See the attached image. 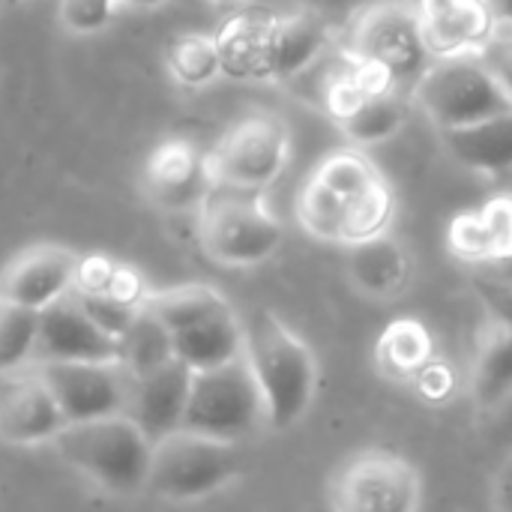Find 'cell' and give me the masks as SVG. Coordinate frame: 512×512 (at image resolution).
<instances>
[{"instance_id":"obj_1","label":"cell","mask_w":512,"mask_h":512,"mask_svg":"<svg viewBox=\"0 0 512 512\" xmlns=\"http://www.w3.org/2000/svg\"><path fill=\"white\" fill-rule=\"evenodd\" d=\"M393 216L396 195L363 147H345L324 156L297 195L303 231L342 249L390 231Z\"/></svg>"},{"instance_id":"obj_2","label":"cell","mask_w":512,"mask_h":512,"mask_svg":"<svg viewBox=\"0 0 512 512\" xmlns=\"http://www.w3.org/2000/svg\"><path fill=\"white\" fill-rule=\"evenodd\" d=\"M330 39V18L306 6L288 15L234 9L216 30L222 75L255 84L297 81L327 51Z\"/></svg>"},{"instance_id":"obj_3","label":"cell","mask_w":512,"mask_h":512,"mask_svg":"<svg viewBox=\"0 0 512 512\" xmlns=\"http://www.w3.org/2000/svg\"><path fill=\"white\" fill-rule=\"evenodd\" d=\"M246 357L267 399L270 429L288 432L300 426L321 387L312 345L273 309H258L246 321Z\"/></svg>"},{"instance_id":"obj_4","label":"cell","mask_w":512,"mask_h":512,"mask_svg":"<svg viewBox=\"0 0 512 512\" xmlns=\"http://www.w3.org/2000/svg\"><path fill=\"white\" fill-rule=\"evenodd\" d=\"M51 444L72 471L111 495H138L147 486L153 441L129 414L66 423Z\"/></svg>"},{"instance_id":"obj_5","label":"cell","mask_w":512,"mask_h":512,"mask_svg":"<svg viewBox=\"0 0 512 512\" xmlns=\"http://www.w3.org/2000/svg\"><path fill=\"white\" fill-rule=\"evenodd\" d=\"M240 477H243L240 444L177 429L153 441L144 492L159 501L189 504L234 486Z\"/></svg>"},{"instance_id":"obj_6","label":"cell","mask_w":512,"mask_h":512,"mask_svg":"<svg viewBox=\"0 0 512 512\" xmlns=\"http://www.w3.org/2000/svg\"><path fill=\"white\" fill-rule=\"evenodd\" d=\"M180 429L243 444L261 429H270L267 399L249 366V357L192 372L189 402Z\"/></svg>"},{"instance_id":"obj_7","label":"cell","mask_w":512,"mask_h":512,"mask_svg":"<svg viewBox=\"0 0 512 512\" xmlns=\"http://www.w3.org/2000/svg\"><path fill=\"white\" fill-rule=\"evenodd\" d=\"M198 237L216 264L258 267L279 252L285 225L258 192L216 186L198 210Z\"/></svg>"},{"instance_id":"obj_8","label":"cell","mask_w":512,"mask_h":512,"mask_svg":"<svg viewBox=\"0 0 512 512\" xmlns=\"http://www.w3.org/2000/svg\"><path fill=\"white\" fill-rule=\"evenodd\" d=\"M411 99L438 132L512 111V99L480 54L432 60L414 78Z\"/></svg>"},{"instance_id":"obj_9","label":"cell","mask_w":512,"mask_h":512,"mask_svg":"<svg viewBox=\"0 0 512 512\" xmlns=\"http://www.w3.org/2000/svg\"><path fill=\"white\" fill-rule=\"evenodd\" d=\"M420 468L393 450H360L327 480V507L339 512H414L423 507Z\"/></svg>"},{"instance_id":"obj_10","label":"cell","mask_w":512,"mask_h":512,"mask_svg":"<svg viewBox=\"0 0 512 512\" xmlns=\"http://www.w3.org/2000/svg\"><path fill=\"white\" fill-rule=\"evenodd\" d=\"M291 126L273 111H255L225 129L207 153L213 186L261 192L273 186L291 162Z\"/></svg>"},{"instance_id":"obj_11","label":"cell","mask_w":512,"mask_h":512,"mask_svg":"<svg viewBox=\"0 0 512 512\" xmlns=\"http://www.w3.org/2000/svg\"><path fill=\"white\" fill-rule=\"evenodd\" d=\"M351 57L378 66L393 81H414L432 63L417 6L405 0L366 3L351 30Z\"/></svg>"},{"instance_id":"obj_12","label":"cell","mask_w":512,"mask_h":512,"mask_svg":"<svg viewBox=\"0 0 512 512\" xmlns=\"http://www.w3.org/2000/svg\"><path fill=\"white\" fill-rule=\"evenodd\" d=\"M39 378L57 399L66 423L126 414L129 372L123 363L51 360L39 363Z\"/></svg>"},{"instance_id":"obj_13","label":"cell","mask_w":512,"mask_h":512,"mask_svg":"<svg viewBox=\"0 0 512 512\" xmlns=\"http://www.w3.org/2000/svg\"><path fill=\"white\" fill-rule=\"evenodd\" d=\"M141 183L147 198L165 213L201 210L207 195L216 189L207 153H201L189 138L159 141L144 162Z\"/></svg>"},{"instance_id":"obj_14","label":"cell","mask_w":512,"mask_h":512,"mask_svg":"<svg viewBox=\"0 0 512 512\" xmlns=\"http://www.w3.org/2000/svg\"><path fill=\"white\" fill-rule=\"evenodd\" d=\"M33 357L39 363H51V360L120 363V339L96 327L69 291L39 312V336H36Z\"/></svg>"},{"instance_id":"obj_15","label":"cell","mask_w":512,"mask_h":512,"mask_svg":"<svg viewBox=\"0 0 512 512\" xmlns=\"http://www.w3.org/2000/svg\"><path fill=\"white\" fill-rule=\"evenodd\" d=\"M432 60L483 54L498 33L489 0H414Z\"/></svg>"},{"instance_id":"obj_16","label":"cell","mask_w":512,"mask_h":512,"mask_svg":"<svg viewBox=\"0 0 512 512\" xmlns=\"http://www.w3.org/2000/svg\"><path fill=\"white\" fill-rule=\"evenodd\" d=\"M78 252L57 243H36L18 252L0 273V300L45 309L75 285Z\"/></svg>"},{"instance_id":"obj_17","label":"cell","mask_w":512,"mask_h":512,"mask_svg":"<svg viewBox=\"0 0 512 512\" xmlns=\"http://www.w3.org/2000/svg\"><path fill=\"white\" fill-rule=\"evenodd\" d=\"M447 252L471 267L486 270L512 255V195L507 189L495 192L483 204L462 210L447 225Z\"/></svg>"},{"instance_id":"obj_18","label":"cell","mask_w":512,"mask_h":512,"mask_svg":"<svg viewBox=\"0 0 512 512\" xmlns=\"http://www.w3.org/2000/svg\"><path fill=\"white\" fill-rule=\"evenodd\" d=\"M345 279L372 303L399 300L414 282V255L390 231L345 246Z\"/></svg>"},{"instance_id":"obj_19","label":"cell","mask_w":512,"mask_h":512,"mask_svg":"<svg viewBox=\"0 0 512 512\" xmlns=\"http://www.w3.org/2000/svg\"><path fill=\"white\" fill-rule=\"evenodd\" d=\"M192 387V369L183 360H168L150 372L129 375L126 414L144 429L150 441H159L180 429Z\"/></svg>"},{"instance_id":"obj_20","label":"cell","mask_w":512,"mask_h":512,"mask_svg":"<svg viewBox=\"0 0 512 512\" xmlns=\"http://www.w3.org/2000/svg\"><path fill=\"white\" fill-rule=\"evenodd\" d=\"M66 426V417L33 369L0 390V441L9 447H36L51 444L54 435Z\"/></svg>"},{"instance_id":"obj_21","label":"cell","mask_w":512,"mask_h":512,"mask_svg":"<svg viewBox=\"0 0 512 512\" xmlns=\"http://www.w3.org/2000/svg\"><path fill=\"white\" fill-rule=\"evenodd\" d=\"M447 153L468 171L501 180L512 168V111L441 132Z\"/></svg>"},{"instance_id":"obj_22","label":"cell","mask_w":512,"mask_h":512,"mask_svg":"<svg viewBox=\"0 0 512 512\" xmlns=\"http://www.w3.org/2000/svg\"><path fill=\"white\" fill-rule=\"evenodd\" d=\"M438 357L435 336L426 321L414 315L393 318L375 339V369L402 387H411L420 372Z\"/></svg>"},{"instance_id":"obj_23","label":"cell","mask_w":512,"mask_h":512,"mask_svg":"<svg viewBox=\"0 0 512 512\" xmlns=\"http://www.w3.org/2000/svg\"><path fill=\"white\" fill-rule=\"evenodd\" d=\"M512 393V327L486 318L468 372V396L480 414L492 411Z\"/></svg>"},{"instance_id":"obj_24","label":"cell","mask_w":512,"mask_h":512,"mask_svg":"<svg viewBox=\"0 0 512 512\" xmlns=\"http://www.w3.org/2000/svg\"><path fill=\"white\" fill-rule=\"evenodd\" d=\"M171 339H174V357L183 360L192 372L213 369L246 354V324L234 315V309L189 324L171 333Z\"/></svg>"},{"instance_id":"obj_25","label":"cell","mask_w":512,"mask_h":512,"mask_svg":"<svg viewBox=\"0 0 512 512\" xmlns=\"http://www.w3.org/2000/svg\"><path fill=\"white\" fill-rule=\"evenodd\" d=\"M411 108H414L411 96H405L396 87H387V90H378L375 96H369L348 117L336 120V126L354 147L366 150V147H378V144H387L390 138H396L405 129Z\"/></svg>"},{"instance_id":"obj_26","label":"cell","mask_w":512,"mask_h":512,"mask_svg":"<svg viewBox=\"0 0 512 512\" xmlns=\"http://www.w3.org/2000/svg\"><path fill=\"white\" fill-rule=\"evenodd\" d=\"M144 309H150L171 333H177L189 324H198L210 315L231 309V303L225 300L222 291L210 285H177L165 291H150Z\"/></svg>"},{"instance_id":"obj_27","label":"cell","mask_w":512,"mask_h":512,"mask_svg":"<svg viewBox=\"0 0 512 512\" xmlns=\"http://www.w3.org/2000/svg\"><path fill=\"white\" fill-rule=\"evenodd\" d=\"M165 66L168 75L186 90H201L213 84L216 78H222V54L216 33H180L165 51Z\"/></svg>"},{"instance_id":"obj_28","label":"cell","mask_w":512,"mask_h":512,"mask_svg":"<svg viewBox=\"0 0 512 512\" xmlns=\"http://www.w3.org/2000/svg\"><path fill=\"white\" fill-rule=\"evenodd\" d=\"M168 360H174L171 330L150 309L141 306L138 315L132 318L129 330L120 336V363L126 366L129 375H141Z\"/></svg>"},{"instance_id":"obj_29","label":"cell","mask_w":512,"mask_h":512,"mask_svg":"<svg viewBox=\"0 0 512 512\" xmlns=\"http://www.w3.org/2000/svg\"><path fill=\"white\" fill-rule=\"evenodd\" d=\"M36 336H39V309L0 300V375L21 369L33 357Z\"/></svg>"},{"instance_id":"obj_30","label":"cell","mask_w":512,"mask_h":512,"mask_svg":"<svg viewBox=\"0 0 512 512\" xmlns=\"http://www.w3.org/2000/svg\"><path fill=\"white\" fill-rule=\"evenodd\" d=\"M72 297H75L78 306L87 312V318H90L96 327H102L105 333H111L114 339H120V336L129 330L132 318H135L138 309H141V306H126V303H120V300L111 297V294H90V291H75V288H72Z\"/></svg>"},{"instance_id":"obj_31","label":"cell","mask_w":512,"mask_h":512,"mask_svg":"<svg viewBox=\"0 0 512 512\" xmlns=\"http://www.w3.org/2000/svg\"><path fill=\"white\" fill-rule=\"evenodd\" d=\"M120 0H60V24L75 36L99 33L111 24Z\"/></svg>"},{"instance_id":"obj_32","label":"cell","mask_w":512,"mask_h":512,"mask_svg":"<svg viewBox=\"0 0 512 512\" xmlns=\"http://www.w3.org/2000/svg\"><path fill=\"white\" fill-rule=\"evenodd\" d=\"M471 288L480 297V303L486 309V318H495V321L512 327V282L474 270L471 273Z\"/></svg>"},{"instance_id":"obj_33","label":"cell","mask_w":512,"mask_h":512,"mask_svg":"<svg viewBox=\"0 0 512 512\" xmlns=\"http://www.w3.org/2000/svg\"><path fill=\"white\" fill-rule=\"evenodd\" d=\"M456 387H459V378H456L453 366H450V363H444L441 357H435V360L420 372V378L411 384V390H414L420 399L435 402V405H438V402L453 399Z\"/></svg>"},{"instance_id":"obj_34","label":"cell","mask_w":512,"mask_h":512,"mask_svg":"<svg viewBox=\"0 0 512 512\" xmlns=\"http://www.w3.org/2000/svg\"><path fill=\"white\" fill-rule=\"evenodd\" d=\"M114 258L93 252V255H78V267H75V291H90V294H105L111 288V279L117 273Z\"/></svg>"},{"instance_id":"obj_35","label":"cell","mask_w":512,"mask_h":512,"mask_svg":"<svg viewBox=\"0 0 512 512\" xmlns=\"http://www.w3.org/2000/svg\"><path fill=\"white\" fill-rule=\"evenodd\" d=\"M480 57L486 60V66L495 72L498 84L512 99V30H498L495 39L483 48Z\"/></svg>"},{"instance_id":"obj_36","label":"cell","mask_w":512,"mask_h":512,"mask_svg":"<svg viewBox=\"0 0 512 512\" xmlns=\"http://www.w3.org/2000/svg\"><path fill=\"white\" fill-rule=\"evenodd\" d=\"M105 294L117 297V300L126 303V306H144V300H147L150 291H147V285H144V279H141V273H138L135 267L117 264V273H114L111 288H108Z\"/></svg>"},{"instance_id":"obj_37","label":"cell","mask_w":512,"mask_h":512,"mask_svg":"<svg viewBox=\"0 0 512 512\" xmlns=\"http://www.w3.org/2000/svg\"><path fill=\"white\" fill-rule=\"evenodd\" d=\"M489 504L495 510L512 512V447L504 453V459L498 462L489 480Z\"/></svg>"},{"instance_id":"obj_38","label":"cell","mask_w":512,"mask_h":512,"mask_svg":"<svg viewBox=\"0 0 512 512\" xmlns=\"http://www.w3.org/2000/svg\"><path fill=\"white\" fill-rule=\"evenodd\" d=\"M483 420H486V435L492 438V441H498L504 450H510L512 447V393L504 399V402H498L492 411H486V414H480Z\"/></svg>"},{"instance_id":"obj_39","label":"cell","mask_w":512,"mask_h":512,"mask_svg":"<svg viewBox=\"0 0 512 512\" xmlns=\"http://www.w3.org/2000/svg\"><path fill=\"white\" fill-rule=\"evenodd\" d=\"M369 0H300V6L306 9H315L321 15H333V12H354V9H363Z\"/></svg>"},{"instance_id":"obj_40","label":"cell","mask_w":512,"mask_h":512,"mask_svg":"<svg viewBox=\"0 0 512 512\" xmlns=\"http://www.w3.org/2000/svg\"><path fill=\"white\" fill-rule=\"evenodd\" d=\"M495 18H498V30H512V0H489Z\"/></svg>"},{"instance_id":"obj_41","label":"cell","mask_w":512,"mask_h":512,"mask_svg":"<svg viewBox=\"0 0 512 512\" xmlns=\"http://www.w3.org/2000/svg\"><path fill=\"white\" fill-rule=\"evenodd\" d=\"M480 273H489V276H498V279L512 282V255L507 261H501V264H495V267H486V270H480Z\"/></svg>"},{"instance_id":"obj_42","label":"cell","mask_w":512,"mask_h":512,"mask_svg":"<svg viewBox=\"0 0 512 512\" xmlns=\"http://www.w3.org/2000/svg\"><path fill=\"white\" fill-rule=\"evenodd\" d=\"M123 3L138 6V9H159V6H165V3H171V0H123Z\"/></svg>"},{"instance_id":"obj_43","label":"cell","mask_w":512,"mask_h":512,"mask_svg":"<svg viewBox=\"0 0 512 512\" xmlns=\"http://www.w3.org/2000/svg\"><path fill=\"white\" fill-rule=\"evenodd\" d=\"M207 3H213L216 9H240L243 6V0H207Z\"/></svg>"},{"instance_id":"obj_44","label":"cell","mask_w":512,"mask_h":512,"mask_svg":"<svg viewBox=\"0 0 512 512\" xmlns=\"http://www.w3.org/2000/svg\"><path fill=\"white\" fill-rule=\"evenodd\" d=\"M498 183H501V189H507V192L512 195V168L504 174V177H501V180H498Z\"/></svg>"},{"instance_id":"obj_45","label":"cell","mask_w":512,"mask_h":512,"mask_svg":"<svg viewBox=\"0 0 512 512\" xmlns=\"http://www.w3.org/2000/svg\"><path fill=\"white\" fill-rule=\"evenodd\" d=\"M12 3H21V0H12Z\"/></svg>"}]
</instances>
